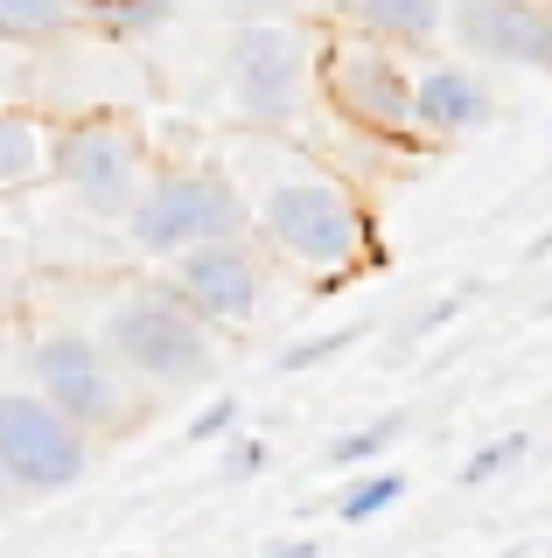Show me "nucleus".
Instances as JSON below:
<instances>
[{"label":"nucleus","instance_id":"f257e3e1","mask_svg":"<svg viewBox=\"0 0 552 558\" xmlns=\"http://www.w3.org/2000/svg\"><path fill=\"white\" fill-rule=\"evenodd\" d=\"M217 161L231 168L238 196H245V217H252V238L266 244V258L287 279H301L308 293H343L364 272L392 266L357 174L336 168L329 154H315L308 140L231 126Z\"/></svg>","mask_w":552,"mask_h":558},{"label":"nucleus","instance_id":"f03ea898","mask_svg":"<svg viewBox=\"0 0 552 558\" xmlns=\"http://www.w3.org/2000/svg\"><path fill=\"white\" fill-rule=\"evenodd\" d=\"M92 336L106 342L154 398L196 391V384H211L217 363H224V328L203 322V314L176 293L168 272L119 279V287L106 293V307H98Z\"/></svg>","mask_w":552,"mask_h":558},{"label":"nucleus","instance_id":"7ed1b4c3","mask_svg":"<svg viewBox=\"0 0 552 558\" xmlns=\"http://www.w3.org/2000/svg\"><path fill=\"white\" fill-rule=\"evenodd\" d=\"M224 105L238 133H308L322 112V14L224 28Z\"/></svg>","mask_w":552,"mask_h":558},{"label":"nucleus","instance_id":"20e7f679","mask_svg":"<svg viewBox=\"0 0 552 558\" xmlns=\"http://www.w3.org/2000/svg\"><path fill=\"white\" fill-rule=\"evenodd\" d=\"M322 112L343 133L392 147L399 161L434 154L420 133V98H412V49L385 43L371 28H350L336 14H322Z\"/></svg>","mask_w":552,"mask_h":558},{"label":"nucleus","instance_id":"39448f33","mask_svg":"<svg viewBox=\"0 0 552 558\" xmlns=\"http://www.w3.org/2000/svg\"><path fill=\"white\" fill-rule=\"evenodd\" d=\"M28 384H36L49 405L71 412L98 447L133 440L154 418V405H161L92 328H43V336L28 342Z\"/></svg>","mask_w":552,"mask_h":558},{"label":"nucleus","instance_id":"423d86ee","mask_svg":"<svg viewBox=\"0 0 552 558\" xmlns=\"http://www.w3.org/2000/svg\"><path fill=\"white\" fill-rule=\"evenodd\" d=\"M133 244V258H147L154 272L176 266V258L203 252L224 238H252L245 196H238L231 168L224 161H161L147 182V196L133 203V217L119 223Z\"/></svg>","mask_w":552,"mask_h":558},{"label":"nucleus","instance_id":"0eeeda50","mask_svg":"<svg viewBox=\"0 0 552 558\" xmlns=\"http://www.w3.org/2000/svg\"><path fill=\"white\" fill-rule=\"evenodd\" d=\"M154 140L127 105H84V112L57 119V189L71 196L84 217L127 223L133 203L154 182Z\"/></svg>","mask_w":552,"mask_h":558},{"label":"nucleus","instance_id":"6e6552de","mask_svg":"<svg viewBox=\"0 0 552 558\" xmlns=\"http://www.w3.org/2000/svg\"><path fill=\"white\" fill-rule=\"evenodd\" d=\"M98 461V440L77 426L63 405H49L36 384L0 391V468H8L14 496H57L77 488Z\"/></svg>","mask_w":552,"mask_h":558},{"label":"nucleus","instance_id":"1a4fd4ad","mask_svg":"<svg viewBox=\"0 0 552 558\" xmlns=\"http://www.w3.org/2000/svg\"><path fill=\"white\" fill-rule=\"evenodd\" d=\"M161 272L176 279V293L203 314V322H217L224 336L266 322L273 287H280V266L266 258V244H259V238L203 244V252H189V258H176V266H161Z\"/></svg>","mask_w":552,"mask_h":558},{"label":"nucleus","instance_id":"9d476101","mask_svg":"<svg viewBox=\"0 0 552 558\" xmlns=\"http://www.w3.org/2000/svg\"><path fill=\"white\" fill-rule=\"evenodd\" d=\"M482 70H539L552 77V8L545 0H447V43Z\"/></svg>","mask_w":552,"mask_h":558},{"label":"nucleus","instance_id":"9b49d317","mask_svg":"<svg viewBox=\"0 0 552 558\" xmlns=\"http://www.w3.org/2000/svg\"><path fill=\"white\" fill-rule=\"evenodd\" d=\"M412 98H420V133L427 147L447 154L461 147V140L490 133L496 119H504V92H496V77L469 57H455V49H420L412 57Z\"/></svg>","mask_w":552,"mask_h":558},{"label":"nucleus","instance_id":"f8f14e48","mask_svg":"<svg viewBox=\"0 0 552 558\" xmlns=\"http://www.w3.org/2000/svg\"><path fill=\"white\" fill-rule=\"evenodd\" d=\"M57 119L49 105H0V196L57 182Z\"/></svg>","mask_w":552,"mask_h":558},{"label":"nucleus","instance_id":"ddd939ff","mask_svg":"<svg viewBox=\"0 0 552 558\" xmlns=\"http://www.w3.org/2000/svg\"><path fill=\"white\" fill-rule=\"evenodd\" d=\"M336 22L371 28L399 49H441L447 43V0H336Z\"/></svg>","mask_w":552,"mask_h":558},{"label":"nucleus","instance_id":"4468645a","mask_svg":"<svg viewBox=\"0 0 552 558\" xmlns=\"http://www.w3.org/2000/svg\"><path fill=\"white\" fill-rule=\"evenodd\" d=\"M92 35V8L84 0H0V43L14 49H49Z\"/></svg>","mask_w":552,"mask_h":558},{"label":"nucleus","instance_id":"2eb2a0df","mask_svg":"<svg viewBox=\"0 0 552 558\" xmlns=\"http://www.w3.org/2000/svg\"><path fill=\"white\" fill-rule=\"evenodd\" d=\"M182 0H98L92 8V35L112 49H133V43H154L161 28H176Z\"/></svg>","mask_w":552,"mask_h":558},{"label":"nucleus","instance_id":"dca6fc26","mask_svg":"<svg viewBox=\"0 0 552 558\" xmlns=\"http://www.w3.org/2000/svg\"><path fill=\"white\" fill-rule=\"evenodd\" d=\"M399 496H406V468H371V475H357L336 496V523H371V517H385Z\"/></svg>","mask_w":552,"mask_h":558},{"label":"nucleus","instance_id":"f3484780","mask_svg":"<svg viewBox=\"0 0 552 558\" xmlns=\"http://www.w3.org/2000/svg\"><path fill=\"white\" fill-rule=\"evenodd\" d=\"M406 440V412H385V418H371V426H357V433H336L329 440V468H371L385 447H399Z\"/></svg>","mask_w":552,"mask_h":558},{"label":"nucleus","instance_id":"a211bd4d","mask_svg":"<svg viewBox=\"0 0 552 558\" xmlns=\"http://www.w3.org/2000/svg\"><path fill=\"white\" fill-rule=\"evenodd\" d=\"M371 336V322H350V328H329V336H308V342H287L280 349V371L287 377H301V371H315V363H329V356H343V349H357Z\"/></svg>","mask_w":552,"mask_h":558},{"label":"nucleus","instance_id":"6ab92c4d","mask_svg":"<svg viewBox=\"0 0 552 558\" xmlns=\"http://www.w3.org/2000/svg\"><path fill=\"white\" fill-rule=\"evenodd\" d=\"M531 453V433H504V440H490V447H476L469 461H461V488H482V482H496V475H511L517 461Z\"/></svg>","mask_w":552,"mask_h":558},{"label":"nucleus","instance_id":"aec40b11","mask_svg":"<svg viewBox=\"0 0 552 558\" xmlns=\"http://www.w3.org/2000/svg\"><path fill=\"white\" fill-rule=\"evenodd\" d=\"M238 418H245V405H238L231 391H217L211 405H203L196 418H189V433H182V440H189V447H211V440H231V433H238Z\"/></svg>","mask_w":552,"mask_h":558},{"label":"nucleus","instance_id":"412c9836","mask_svg":"<svg viewBox=\"0 0 552 558\" xmlns=\"http://www.w3.org/2000/svg\"><path fill=\"white\" fill-rule=\"evenodd\" d=\"M0 105H36V49L0 43Z\"/></svg>","mask_w":552,"mask_h":558},{"label":"nucleus","instance_id":"4be33fe9","mask_svg":"<svg viewBox=\"0 0 552 558\" xmlns=\"http://www.w3.org/2000/svg\"><path fill=\"white\" fill-rule=\"evenodd\" d=\"M266 461H273V447L259 440V433H231V440H224L217 475H224V482H252V475H266Z\"/></svg>","mask_w":552,"mask_h":558},{"label":"nucleus","instance_id":"5701e85b","mask_svg":"<svg viewBox=\"0 0 552 558\" xmlns=\"http://www.w3.org/2000/svg\"><path fill=\"white\" fill-rule=\"evenodd\" d=\"M231 22H301V14H322V0H224Z\"/></svg>","mask_w":552,"mask_h":558},{"label":"nucleus","instance_id":"b1692460","mask_svg":"<svg viewBox=\"0 0 552 558\" xmlns=\"http://www.w3.org/2000/svg\"><path fill=\"white\" fill-rule=\"evenodd\" d=\"M455 314H461V293H441V301H427V307H420V314H412V322H406V342H420L427 328L455 322Z\"/></svg>","mask_w":552,"mask_h":558},{"label":"nucleus","instance_id":"393cba45","mask_svg":"<svg viewBox=\"0 0 552 558\" xmlns=\"http://www.w3.org/2000/svg\"><path fill=\"white\" fill-rule=\"evenodd\" d=\"M259 558H322V545L315 537H287V545H266Z\"/></svg>","mask_w":552,"mask_h":558},{"label":"nucleus","instance_id":"a878e982","mask_svg":"<svg viewBox=\"0 0 552 558\" xmlns=\"http://www.w3.org/2000/svg\"><path fill=\"white\" fill-rule=\"evenodd\" d=\"M14 510V482H8V468H0V517Z\"/></svg>","mask_w":552,"mask_h":558},{"label":"nucleus","instance_id":"bb28decb","mask_svg":"<svg viewBox=\"0 0 552 558\" xmlns=\"http://www.w3.org/2000/svg\"><path fill=\"white\" fill-rule=\"evenodd\" d=\"M504 558H531V551H525V545H511V551H504Z\"/></svg>","mask_w":552,"mask_h":558},{"label":"nucleus","instance_id":"cd10ccee","mask_svg":"<svg viewBox=\"0 0 552 558\" xmlns=\"http://www.w3.org/2000/svg\"><path fill=\"white\" fill-rule=\"evenodd\" d=\"M84 8H98V0H84Z\"/></svg>","mask_w":552,"mask_h":558}]
</instances>
